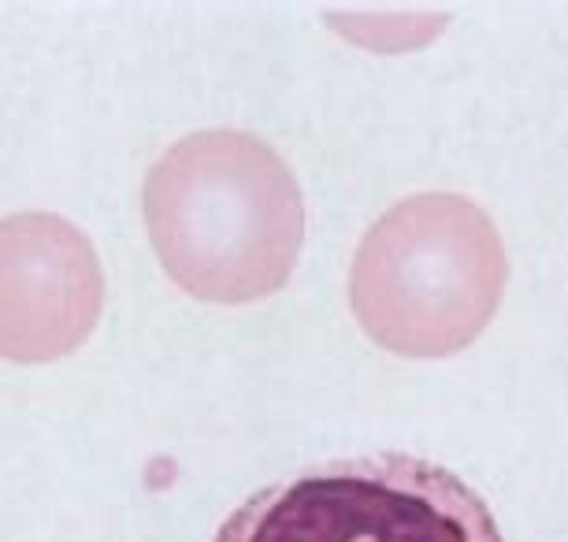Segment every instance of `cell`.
Here are the masks:
<instances>
[{
	"label": "cell",
	"mask_w": 568,
	"mask_h": 542,
	"mask_svg": "<svg viewBox=\"0 0 568 542\" xmlns=\"http://www.w3.org/2000/svg\"><path fill=\"white\" fill-rule=\"evenodd\" d=\"M145 227L160 268L212 305L283 290L305 242V201L275 149L245 131H197L145 175Z\"/></svg>",
	"instance_id": "obj_1"
},
{
	"label": "cell",
	"mask_w": 568,
	"mask_h": 542,
	"mask_svg": "<svg viewBox=\"0 0 568 542\" xmlns=\"http://www.w3.org/2000/svg\"><path fill=\"white\" fill-rule=\"evenodd\" d=\"M506 279V246L476 201L416 194L361 238L349 305L375 346L402 357H449L495 320Z\"/></svg>",
	"instance_id": "obj_2"
},
{
	"label": "cell",
	"mask_w": 568,
	"mask_h": 542,
	"mask_svg": "<svg viewBox=\"0 0 568 542\" xmlns=\"http://www.w3.org/2000/svg\"><path fill=\"white\" fill-rule=\"evenodd\" d=\"M212 542H506L457 472L413 453L342 457L250 494Z\"/></svg>",
	"instance_id": "obj_3"
},
{
	"label": "cell",
	"mask_w": 568,
	"mask_h": 542,
	"mask_svg": "<svg viewBox=\"0 0 568 542\" xmlns=\"http://www.w3.org/2000/svg\"><path fill=\"white\" fill-rule=\"evenodd\" d=\"M104 275L93 242L52 212L0 227V349L19 365L57 360L101 320Z\"/></svg>",
	"instance_id": "obj_4"
}]
</instances>
